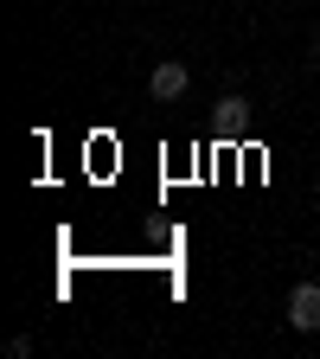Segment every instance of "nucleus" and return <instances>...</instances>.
<instances>
[{
    "mask_svg": "<svg viewBox=\"0 0 320 359\" xmlns=\"http://www.w3.org/2000/svg\"><path fill=\"white\" fill-rule=\"evenodd\" d=\"M288 327L295 334H320V283H295L288 289Z\"/></svg>",
    "mask_w": 320,
    "mask_h": 359,
    "instance_id": "1",
    "label": "nucleus"
},
{
    "mask_svg": "<svg viewBox=\"0 0 320 359\" xmlns=\"http://www.w3.org/2000/svg\"><path fill=\"white\" fill-rule=\"evenodd\" d=\"M186 83H193L186 65H179V58H160L154 77H148V97H154V103H179V97H186Z\"/></svg>",
    "mask_w": 320,
    "mask_h": 359,
    "instance_id": "2",
    "label": "nucleus"
},
{
    "mask_svg": "<svg viewBox=\"0 0 320 359\" xmlns=\"http://www.w3.org/2000/svg\"><path fill=\"white\" fill-rule=\"evenodd\" d=\"M314 58H320V32H314Z\"/></svg>",
    "mask_w": 320,
    "mask_h": 359,
    "instance_id": "4",
    "label": "nucleus"
},
{
    "mask_svg": "<svg viewBox=\"0 0 320 359\" xmlns=\"http://www.w3.org/2000/svg\"><path fill=\"white\" fill-rule=\"evenodd\" d=\"M244 122H250V103H244V97H224V103H218V128H224V135H237Z\"/></svg>",
    "mask_w": 320,
    "mask_h": 359,
    "instance_id": "3",
    "label": "nucleus"
}]
</instances>
